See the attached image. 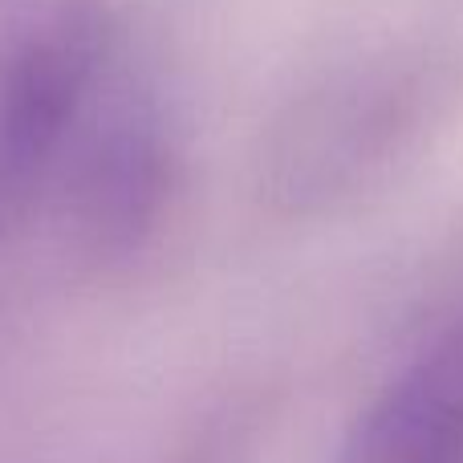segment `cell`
Instances as JSON below:
<instances>
[{"label": "cell", "mask_w": 463, "mask_h": 463, "mask_svg": "<svg viewBox=\"0 0 463 463\" xmlns=\"http://www.w3.org/2000/svg\"><path fill=\"white\" fill-rule=\"evenodd\" d=\"M459 61L431 45L378 49L293 94L264 130L256 184L297 224L362 208L407 175L459 106Z\"/></svg>", "instance_id": "cell-1"}, {"label": "cell", "mask_w": 463, "mask_h": 463, "mask_svg": "<svg viewBox=\"0 0 463 463\" xmlns=\"http://www.w3.org/2000/svg\"><path fill=\"white\" fill-rule=\"evenodd\" d=\"M118 53V21L98 0H65L0 49V240L49 208Z\"/></svg>", "instance_id": "cell-2"}, {"label": "cell", "mask_w": 463, "mask_h": 463, "mask_svg": "<svg viewBox=\"0 0 463 463\" xmlns=\"http://www.w3.org/2000/svg\"><path fill=\"white\" fill-rule=\"evenodd\" d=\"M184 138L151 90L106 86L70 151L49 208L90 269H127L167 232L184 195Z\"/></svg>", "instance_id": "cell-3"}, {"label": "cell", "mask_w": 463, "mask_h": 463, "mask_svg": "<svg viewBox=\"0 0 463 463\" xmlns=\"http://www.w3.org/2000/svg\"><path fill=\"white\" fill-rule=\"evenodd\" d=\"M334 463H463V309L378 383Z\"/></svg>", "instance_id": "cell-4"}, {"label": "cell", "mask_w": 463, "mask_h": 463, "mask_svg": "<svg viewBox=\"0 0 463 463\" xmlns=\"http://www.w3.org/2000/svg\"><path fill=\"white\" fill-rule=\"evenodd\" d=\"M179 463H240L236 448H232V431H216L208 435L203 443H195Z\"/></svg>", "instance_id": "cell-5"}]
</instances>
